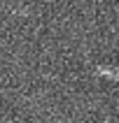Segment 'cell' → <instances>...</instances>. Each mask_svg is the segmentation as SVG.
Returning <instances> with one entry per match:
<instances>
[{"instance_id":"obj_1","label":"cell","mask_w":119,"mask_h":123,"mask_svg":"<svg viewBox=\"0 0 119 123\" xmlns=\"http://www.w3.org/2000/svg\"><path fill=\"white\" fill-rule=\"evenodd\" d=\"M96 74H98V77H107V79L119 81V68H103V65H96Z\"/></svg>"}]
</instances>
